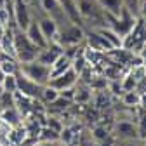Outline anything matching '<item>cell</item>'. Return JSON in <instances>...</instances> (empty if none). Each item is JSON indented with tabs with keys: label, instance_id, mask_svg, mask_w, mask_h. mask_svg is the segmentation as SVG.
<instances>
[{
	"label": "cell",
	"instance_id": "cell-11",
	"mask_svg": "<svg viewBox=\"0 0 146 146\" xmlns=\"http://www.w3.org/2000/svg\"><path fill=\"white\" fill-rule=\"evenodd\" d=\"M117 136L123 137V139H136L137 137V131L136 127L131 123V122H120L117 123Z\"/></svg>",
	"mask_w": 146,
	"mask_h": 146
},
{
	"label": "cell",
	"instance_id": "cell-3",
	"mask_svg": "<svg viewBox=\"0 0 146 146\" xmlns=\"http://www.w3.org/2000/svg\"><path fill=\"white\" fill-rule=\"evenodd\" d=\"M16 75H17V92L26 96V98H30V99H40L44 85L30 80L28 77H25L23 73H19V71H17Z\"/></svg>",
	"mask_w": 146,
	"mask_h": 146
},
{
	"label": "cell",
	"instance_id": "cell-15",
	"mask_svg": "<svg viewBox=\"0 0 146 146\" xmlns=\"http://www.w3.org/2000/svg\"><path fill=\"white\" fill-rule=\"evenodd\" d=\"M75 139H77L75 129H73V127H63V131L59 132V141L66 146H71Z\"/></svg>",
	"mask_w": 146,
	"mask_h": 146
},
{
	"label": "cell",
	"instance_id": "cell-19",
	"mask_svg": "<svg viewBox=\"0 0 146 146\" xmlns=\"http://www.w3.org/2000/svg\"><path fill=\"white\" fill-rule=\"evenodd\" d=\"M136 131H137L139 137L146 141V110H144V108H141V115H139V125H137V129H136Z\"/></svg>",
	"mask_w": 146,
	"mask_h": 146
},
{
	"label": "cell",
	"instance_id": "cell-22",
	"mask_svg": "<svg viewBox=\"0 0 146 146\" xmlns=\"http://www.w3.org/2000/svg\"><path fill=\"white\" fill-rule=\"evenodd\" d=\"M92 136H94L98 141H104V139L108 137V132H106V129H103V127H96V129L92 131Z\"/></svg>",
	"mask_w": 146,
	"mask_h": 146
},
{
	"label": "cell",
	"instance_id": "cell-9",
	"mask_svg": "<svg viewBox=\"0 0 146 146\" xmlns=\"http://www.w3.org/2000/svg\"><path fill=\"white\" fill-rule=\"evenodd\" d=\"M70 68H71V58L66 56V54L63 52L61 56H58V59L50 64V78L61 75V73H64V71L70 70Z\"/></svg>",
	"mask_w": 146,
	"mask_h": 146
},
{
	"label": "cell",
	"instance_id": "cell-10",
	"mask_svg": "<svg viewBox=\"0 0 146 146\" xmlns=\"http://www.w3.org/2000/svg\"><path fill=\"white\" fill-rule=\"evenodd\" d=\"M0 70L4 71V75H16L19 71V66H17V59L12 56H7V54L0 52Z\"/></svg>",
	"mask_w": 146,
	"mask_h": 146
},
{
	"label": "cell",
	"instance_id": "cell-20",
	"mask_svg": "<svg viewBox=\"0 0 146 146\" xmlns=\"http://www.w3.org/2000/svg\"><path fill=\"white\" fill-rule=\"evenodd\" d=\"M45 125H47V127H50L52 131H56L58 134L63 131V123H61V122H59V118H56V117H47Z\"/></svg>",
	"mask_w": 146,
	"mask_h": 146
},
{
	"label": "cell",
	"instance_id": "cell-13",
	"mask_svg": "<svg viewBox=\"0 0 146 146\" xmlns=\"http://www.w3.org/2000/svg\"><path fill=\"white\" fill-rule=\"evenodd\" d=\"M58 98H59V90H58V89H54V87H52V85H49V84H45V85L42 87L40 99H42L44 103L50 104L52 101H56Z\"/></svg>",
	"mask_w": 146,
	"mask_h": 146
},
{
	"label": "cell",
	"instance_id": "cell-4",
	"mask_svg": "<svg viewBox=\"0 0 146 146\" xmlns=\"http://www.w3.org/2000/svg\"><path fill=\"white\" fill-rule=\"evenodd\" d=\"M12 17H14V23H16V28L19 30H26V26L30 25L31 17H30V12H28V5L25 0H14V9H12Z\"/></svg>",
	"mask_w": 146,
	"mask_h": 146
},
{
	"label": "cell",
	"instance_id": "cell-23",
	"mask_svg": "<svg viewBox=\"0 0 146 146\" xmlns=\"http://www.w3.org/2000/svg\"><path fill=\"white\" fill-rule=\"evenodd\" d=\"M139 16L146 21V0H141V4H139Z\"/></svg>",
	"mask_w": 146,
	"mask_h": 146
},
{
	"label": "cell",
	"instance_id": "cell-24",
	"mask_svg": "<svg viewBox=\"0 0 146 146\" xmlns=\"http://www.w3.org/2000/svg\"><path fill=\"white\" fill-rule=\"evenodd\" d=\"M137 54H139V58H141V61H143V64L146 66V44H144V45L141 47V50H139Z\"/></svg>",
	"mask_w": 146,
	"mask_h": 146
},
{
	"label": "cell",
	"instance_id": "cell-27",
	"mask_svg": "<svg viewBox=\"0 0 146 146\" xmlns=\"http://www.w3.org/2000/svg\"><path fill=\"white\" fill-rule=\"evenodd\" d=\"M4 92H5V90H4V87H2V84H0V98H2V96H4Z\"/></svg>",
	"mask_w": 146,
	"mask_h": 146
},
{
	"label": "cell",
	"instance_id": "cell-28",
	"mask_svg": "<svg viewBox=\"0 0 146 146\" xmlns=\"http://www.w3.org/2000/svg\"><path fill=\"white\" fill-rule=\"evenodd\" d=\"M4 77H5V75H4V71H2V70H0V84H2V80H4Z\"/></svg>",
	"mask_w": 146,
	"mask_h": 146
},
{
	"label": "cell",
	"instance_id": "cell-1",
	"mask_svg": "<svg viewBox=\"0 0 146 146\" xmlns=\"http://www.w3.org/2000/svg\"><path fill=\"white\" fill-rule=\"evenodd\" d=\"M14 49H16V59L17 63H26V61H33L38 56L40 49L35 44L30 42V38L26 36V33L19 28L14 30Z\"/></svg>",
	"mask_w": 146,
	"mask_h": 146
},
{
	"label": "cell",
	"instance_id": "cell-26",
	"mask_svg": "<svg viewBox=\"0 0 146 146\" xmlns=\"http://www.w3.org/2000/svg\"><path fill=\"white\" fill-rule=\"evenodd\" d=\"M5 2H7V0H0V9H4V7H5Z\"/></svg>",
	"mask_w": 146,
	"mask_h": 146
},
{
	"label": "cell",
	"instance_id": "cell-7",
	"mask_svg": "<svg viewBox=\"0 0 146 146\" xmlns=\"http://www.w3.org/2000/svg\"><path fill=\"white\" fill-rule=\"evenodd\" d=\"M25 33H26V36L30 38V42H31V44H35L38 49H45V47L49 45L47 38L42 35L40 26H38V23H36V21H30V25L26 26Z\"/></svg>",
	"mask_w": 146,
	"mask_h": 146
},
{
	"label": "cell",
	"instance_id": "cell-29",
	"mask_svg": "<svg viewBox=\"0 0 146 146\" xmlns=\"http://www.w3.org/2000/svg\"><path fill=\"white\" fill-rule=\"evenodd\" d=\"M30 4H38V0H28Z\"/></svg>",
	"mask_w": 146,
	"mask_h": 146
},
{
	"label": "cell",
	"instance_id": "cell-8",
	"mask_svg": "<svg viewBox=\"0 0 146 146\" xmlns=\"http://www.w3.org/2000/svg\"><path fill=\"white\" fill-rule=\"evenodd\" d=\"M0 52L7 54V56L16 58V49H14V30L9 26L4 30L2 36H0Z\"/></svg>",
	"mask_w": 146,
	"mask_h": 146
},
{
	"label": "cell",
	"instance_id": "cell-25",
	"mask_svg": "<svg viewBox=\"0 0 146 146\" xmlns=\"http://www.w3.org/2000/svg\"><path fill=\"white\" fill-rule=\"evenodd\" d=\"M38 146H58V141H47V143H40Z\"/></svg>",
	"mask_w": 146,
	"mask_h": 146
},
{
	"label": "cell",
	"instance_id": "cell-2",
	"mask_svg": "<svg viewBox=\"0 0 146 146\" xmlns=\"http://www.w3.org/2000/svg\"><path fill=\"white\" fill-rule=\"evenodd\" d=\"M19 73H23L25 77H28L30 80L40 84V85H45L50 80V66L40 63L38 59L19 63Z\"/></svg>",
	"mask_w": 146,
	"mask_h": 146
},
{
	"label": "cell",
	"instance_id": "cell-5",
	"mask_svg": "<svg viewBox=\"0 0 146 146\" xmlns=\"http://www.w3.org/2000/svg\"><path fill=\"white\" fill-rule=\"evenodd\" d=\"M77 82H78V75L73 71V68H70L64 73H61V75L50 78L49 85H52L54 89H58V90H63V89H68V87H75Z\"/></svg>",
	"mask_w": 146,
	"mask_h": 146
},
{
	"label": "cell",
	"instance_id": "cell-16",
	"mask_svg": "<svg viewBox=\"0 0 146 146\" xmlns=\"http://www.w3.org/2000/svg\"><path fill=\"white\" fill-rule=\"evenodd\" d=\"M2 87L7 94L17 92V75H5L2 80Z\"/></svg>",
	"mask_w": 146,
	"mask_h": 146
},
{
	"label": "cell",
	"instance_id": "cell-21",
	"mask_svg": "<svg viewBox=\"0 0 146 146\" xmlns=\"http://www.w3.org/2000/svg\"><path fill=\"white\" fill-rule=\"evenodd\" d=\"M0 26L2 28H9L11 26V14H9L7 7L0 9Z\"/></svg>",
	"mask_w": 146,
	"mask_h": 146
},
{
	"label": "cell",
	"instance_id": "cell-14",
	"mask_svg": "<svg viewBox=\"0 0 146 146\" xmlns=\"http://www.w3.org/2000/svg\"><path fill=\"white\" fill-rule=\"evenodd\" d=\"M122 101H123L125 106H131V108L139 106V103H141V94L137 92V90H129V92H123Z\"/></svg>",
	"mask_w": 146,
	"mask_h": 146
},
{
	"label": "cell",
	"instance_id": "cell-17",
	"mask_svg": "<svg viewBox=\"0 0 146 146\" xmlns=\"http://www.w3.org/2000/svg\"><path fill=\"white\" fill-rule=\"evenodd\" d=\"M136 85H137V80L136 77L132 75V71L129 73V75H125L120 87H122V92H129V90H136Z\"/></svg>",
	"mask_w": 146,
	"mask_h": 146
},
{
	"label": "cell",
	"instance_id": "cell-12",
	"mask_svg": "<svg viewBox=\"0 0 146 146\" xmlns=\"http://www.w3.org/2000/svg\"><path fill=\"white\" fill-rule=\"evenodd\" d=\"M98 5L104 11V12H110L113 16H118L122 5H123V0H96Z\"/></svg>",
	"mask_w": 146,
	"mask_h": 146
},
{
	"label": "cell",
	"instance_id": "cell-6",
	"mask_svg": "<svg viewBox=\"0 0 146 146\" xmlns=\"http://www.w3.org/2000/svg\"><path fill=\"white\" fill-rule=\"evenodd\" d=\"M36 23H38V26H40L42 35L45 36L47 42L50 44L54 38H56V35L59 33V25H58V21L54 19V17H50V16H44L42 19H38Z\"/></svg>",
	"mask_w": 146,
	"mask_h": 146
},
{
	"label": "cell",
	"instance_id": "cell-18",
	"mask_svg": "<svg viewBox=\"0 0 146 146\" xmlns=\"http://www.w3.org/2000/svg\"><path fill=\"white\" fill-rule=\"evenodd\" d=\"M89 99H90V90L87 87H82V89L75 87V96H73V101H75V103H87Z\"/></svg>",
	"mask_w": 146,
	"mask_h": 146
}]
</instances>
